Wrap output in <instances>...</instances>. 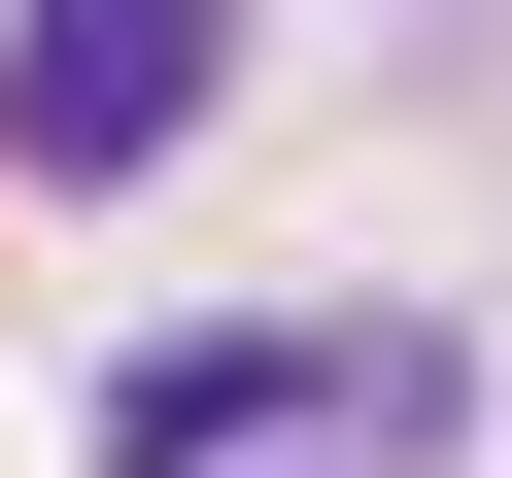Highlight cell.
Listing matches in <instances>:
<instances>
[{"mask_svg": "<svg viewBox=\"0 0 512 478\" xmlns=\"http://www.w3.org/2000/svg\"><path fill=\"white\" fill-rule=\"evenodd\" d=\"M205 69H239V0H35V35H0V137L35 171H171Z\"/></svg>", "mask_w": 512, "mask_h": 478, "instance_id": "cell-1", "label": "cell"}]
</instances>
